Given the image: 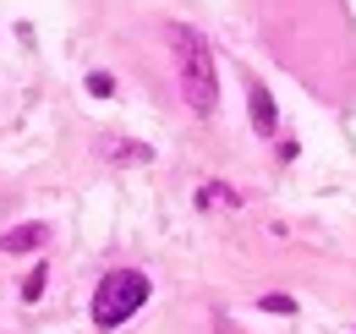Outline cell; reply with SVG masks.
I'll list each match as a JSON object with an SVG mask.
<instances>
[{"instance_id":"6da1fadb","label":"cell","mask_w":356,"mask_h":334,"mask_svg":"<svg viewBox=\"0 0 356 334\" xmlns=\"http://www.w3.org/2000/svg\"><path fill=\"white\" fill-rule=\"evenodd\" d=\"M165 39H170V49H176V72H181V99H186V110H192L197 121H209V116L220 110V77H214V49H209V39H203L197 28H186V22H170Z\"/></svg>"},{"instance_id":"7a4b0ae2","label":"cell","mask_w":356,"mask_h":334,"mask_svg":"<svg viewBox=\"0 0 356 334\" xmlns=\"http://www.w3.org/2000/svg\"><path fill=\"white\" fill-rule=\"evenodd\" d=\"M148 291H154V280L143 269H110L99 280V291H93V324L99 329H121L137 307L148 301Z\"/></svg>"},{"instance_id":"3957f363","label":"cell","mask_w":356,"mask_h":334,"mask_svg":"<svg viewBox=\"0 0 356 334\" xmlns=\"http://www.w3.org/2000/svg\"><path fill=\"white\" fill-rule=\"evenodd\" d=\"M247 110H252V132H258V137H274V132H280V110H274V93H268L258 77H247Z\"/></svg>"},{"instance_id":"277c9868","label":"cell","mask_w":356,"mask_h":334,"mask_svg":"<svg viewBox=\"0 0 356 334\" xmlns=\"http://www.w3.org/2000/svg\"><path fill=\"white\" fill-rule=\"evenodd\" d=\"M44 241H49V230L39 219H28V225H11V230L0 236V252H39Z\"/></svg>"},{"instance_id":"5b68a950","label":"cell","mask_w":356,"mask_h":334,"mask_svg":"<svg viewBox=\"0 0 356 334\" xmlns=\"http://www.w3.org/2000/svg\"><path fill=\"white\" fill-rule=\"evenodd\" d=\"M99 154H104L110 165H148V159H154V148H148V143H132V137H110Z\"/></svg>"},{"instance_id":"8992f818","label":"cell","mask_w":356,"mask_h":334,"mask_svg":"<svg viewBox=\"0 0 356 334\" xmlns=\"http://www.w3.org/2000/svg\"><path fill=\"white\" fill-rule=\"evenodd\" d=\"M214 203H225V209H241L247 198H241L236 186H225V181H203V186H197V209H214Z\"/></svg>"},{"instance_id":"52a82bcc","label":"cell","mask_w":356,"mask_h":334,"mask_svg":"<svg viewBox=\"0 0 356 334\" xmlns=\"http://www.w3.org/2000/svg\"><path fill=\"white\" fill-rule=\"evenodd\" d=\"M258 307H264V312H274V318H296V301H291V296H280V291L258 296Z\"/></svg>"},{"instance_id":"ba28073f","label":"cell","mask_w":356,"mask_h":334,"mask_svg":"<svg viewBox=\"0 0 356 334\" xmlns=\"http://www.w3.org/2000/svg\"><path fill=\"white\" fill-rule=\"evenodd\" d=\"M44 280H49V269L39 263V269H33L28 280H22V301H39V296H44Z\"/></svg>"},{"instance_id":"9c48e42d","label":"cell","mask_w":356,"mask_h":334,"mask_svg":"<svg viewBox=\"0 0 356 334\" xmlns=\"http://www.w3.org/2000/svg\"><path fill=\"white\" fill-rule=\"evenodd\" d=\"M88 93L93 99H110V93H115V77H110V72H88Z\"/></svg>"}]
</instances>
